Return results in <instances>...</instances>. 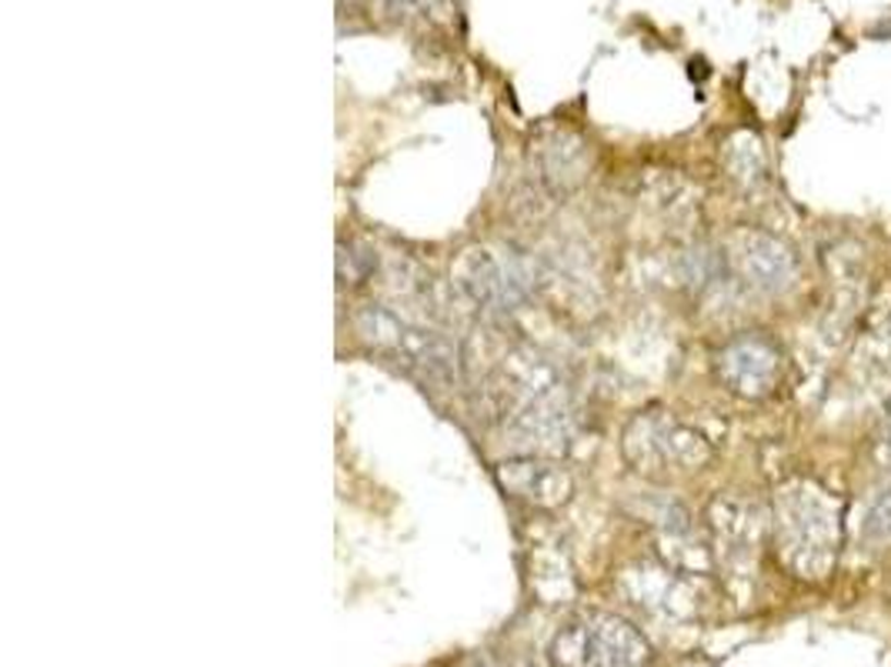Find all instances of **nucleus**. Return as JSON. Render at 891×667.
I'll return each instance as SVG.
<instances>
[{
    "mask_svg": "<svg viewBox=\"0 0 891 667\" xmlns=\"http://www.w3.org/2000/svg\"><path fill=\"white\" fill-rule=\"evenodd\" d=\"M771 534L782 564L801 581H824L845 544V504L824 484L792 477L775 491Z\"/></svg>",
    "mask_w": 891,
    "mask_h": 667,
    "instance_id": "obj_1",
    "label": "nucleus"
},
{
    "mask_svg": "<svg viewBox=\"0 0 891 667\" xmlns=\"http://www.w3.org/2000/svg\"><path fill=\"white\" fill-rule=\"evenodd\" d=\"M625 461L644 477H681L694 474L711 461V444L691 424L668 410H644L628 420L621 434Z\"/></svg>",
    "mask_w": 891,
    "mask_h": 667,
    "instance_id": "obj_2",
    "label": "nucleus"
},
{
    "mask_svg": "<svg viewBox=\"0 0 891 667\" xmlns=\"http://www.w3.org/2000/svg\"><path fill=\"white\" fill-rule=\"evenodd\" d=\"M454 287L464 300H471L482 314L501 318L524 305L527 297V274L518 261H501L488 248H464L451 264Z\"/></svg>",
    "mask_w": 891,
    "mask_h": 667,
    "instance_id": "obj_3",
    "label": "nucleus"
},
{
    "mask_svg": "<svg viewBox=\"0 0 891 667\" xmlns=\"http://www.w3.org/2000/svg\"><path fill=\"white\" fill-rule=\"evenodd\" d=\"M785 371L782 347L764 334H738L715 354L718 381L745 401H761L779 388Z\"/></svg>",
    "mask_w": 891,
    "mask_h": 667,
    "instance_id": "obj_4",
    "label": "nucleus"
},
{
    "mask_svg": "<svg viewBox=\"0 0 891 667\" xmlns=\"http://www.w3.org/2000/svg\"><path fill=\"white\" fill-rule=\"evenodd\" d=\"M725 261L732 271L761 294H785L798 281V258L782 237L755 227H741L728 240Z\"/></svg>",
    "mask_w": 891,
    "mask_h": 667,
    "instance_id": "obj_5",
    "label": "nucleus"
},
{
    "mask_svg": "<svg viewBox=\"0 0 891 667\" xmlns=\"http://www.w3.org/2000/svg\"><path fill=\"white\" fill-rule=\"evenodd\" d=\"M495 477L501 484V491L531 504V508H561L568 504L574 484H571V474L548 461V457H538V454H518V457H508L495 467Z\"/></svg>",
    "mask_w": 891,
    "mask_h": 667,
    "instance_id": "obj_6",
    "label": "nucleus"
},
{
    "mask_svg": "<svg viewBox=\"0 0 891 667\" xmlns=\"http://www.w3.org/2000/svg\"><path fill=\"white\" fill-rule=\"evenodd\" d=\"M508 438L521 448V454H565L571 444L568 404H521L508 420Z\"/></svg>",
    "mask_w": 891,
    "mask_h": 667,
    "instance_id": "obj_7",
    "label": "nucleus"
},
{
    "mask_svg": "<svg viewBox=\"0 0 891 667\" xmlns=\"http://www.w3.org/2000/svg\"><path fill=\"white\" fill-rule=\"evenodd\" d=\"M501 378L521 404H568L561 371L531 347H511L501 357Z\"/></svg>",
    "mask_w": 891,
    "mask_h": 667,
    "instance_id": "obj_8",
    "label": "nucleus"
},
{
    "mask_svg": "<svg viewBox=\"0 0 891 667\" xmlns=\"http://www.w3.org/2000/svg\"><path fill=\"white\" fill-rule=\"evenodd\" d=\"M625 591L644 611L665 618H691L694 615V587L675 568H634L625 571Z\"/></svg>",
    "mask_w": 891,
    "mask_h": 667,
    "instance_id": "obj_9",
    "label": "nucleus"
},
{
    "mask_svg": "<svg viewBox=\"0 0 891 667\" xmlns=\"http://www.w3.org/2000/svg\"><path fill=\"white\" fill-rule=\"evenodd\" d=\"M394 357H401L411 371H418L421 378H428L435 384H451L458 378V368H461L458 350L444 334H438L431 327H421V324H411V321L401 331Z\"/></svg>",
    "mask_w": 891,
    "mask_h": 667,
    "instance_id": "obj_10",
    "label": "nucleus"
},
{
    "mask_svg": "<svg viewBox=\"0 0 891 667\" xmlns=\"http://www.w3.org/2000/svg\"><path fill=\"white\" fill-rule=\"evenodd\" d=\"M708 521H711V534H715V544L722 548V555H728L732 561L755 558L758 540H761L758 508L735 501V498H715L708 508Z\"/></svg>",
    "mask_w": 891,
    "mask_h": 667,
    "instance_id": "obj_11",
    "label": "nucleus"
},
{
    "mask_svg": "<svg viewBox=\"0 0 891 667\" xmlns=\"http://www.w3.org/2000/svg\"><path fill=\"white\" fill-rule=\"evenodd\" d=\"M591 654L594 667H648L651 647L641 631L615 615H598L591 621Z\"/></svg>",
    "mask_w": 891,
    "mask_h": 667,
    "instance_id": "obj_12",
    "label": "nucleus"
},
{
    "mask_svg": "<svg viewBox=\"0 0 891 667\" xmlns=\"http://www.w3.org/2000/svg\"><path fill=\"white\" fill-rule=\"evenodd\" d=\"M534 157H538L542 180L551 191L578 188L584 177V167H587V151L571 131H551L548 141L534 147Z\"/></svg>",
    "mask_w": 891,
    "mask_h": 667,
    "instance_id": "obj_13",
    "label": "nucleus"
},
{
    "mask_svg": "<svg viewBox=\"0 0 891 667\" xmlns=\"http://www.w3.org/2000/svg\"><path fill=\"white\" fill-rule=\"evenodd\" d=\"M725 170L738 180L741 188H758L768 174V154L755 131H738L725 141Z\"/></svg>",
    "mask_w": 891,
    "mask_h": 667,
    "instance_id": "obj_14",
    "label": "nucleus"
},
{
    "mask_svg": "<svg viewBox=\"0 0 891 667\" xmlns=\"http://www.w3.org/2000/svg\"><path fill=\"white\" fill-rule=\"evenodd\" d=\"M862 344L868 350V360H875L878 368L891 371V297L875 300L868 327L862 334Z\"/></svg>",
    "mask_w": 891,
    "mask_h": 667,
    "instance_id": "obj_15",
    "label": "nucleus"
},
{
    "mask_svg": "<svg viewBox=\"0 0 891 667\" xmlns=\"http://www.w3.org/2000/svg\"><path fill=\"white\" fill-rule=\"evenodd\" d=\"M555 667H594L591 654V624H571L551 641Z\"/></svg>",
    "mask_w": 891,
    "mask_h": 667,
    "instance_id": "obj_16",
    "label": "nucleus"
},
{
    "mask_svg": "<svg viewBox=\"0 0 891 667\" xmlns=\"http://www.w3.org/2000/svg\"><path fill=\"white\" fill-rule=\"evenodd\" d=\"M375 271V254L361 245H337V277L347 284H361Z\"/></svg>",
    "mask_w": 891,
    "mask_h": 667,
    "instance_id": "obj_17",
    "label": "nucleus"
},
{
    "mask_svg": "<svg viewBox=\"0 0 891 667\" xmlns=\"http://www.w3.org/2000/svg\"><path fill=\"white\" fill-rule=\"evenodd\" d=\"M862 537L871 544H891V488L868 508L865 524H862Z\"/></svg>",
    "mask_w": 891,
    "mask_h": 667,
    "instance_id": "obj_18",
    "label": "nucleus"
},
{
    "mask_svg": "<svg viewBox=\"0 0 891 667\" xmlns=\"http://www.w3.org/2000/svg\"><path fill=\"white\" fill-rule=\"evenodd\" d=\"M875 464L881 471H891V407L884 414V424H881V434L875 441Z\"/></svg>",
    "mask_w": 891,
    "mask_h": 667,
    "instance_id": "obj_19",
    "label": "nucleus"
},
{
    "mask_svg": "<svg viewBox=\"0 0 891 667\" xmlns=\"http://www.w3.org/2000/svg\"><path fill=\"white\" fill-rule=\"evenodd\" d=\"M471 667H498V664H495V660H488V657H478V660H474Z\"/></svg>",
    "mask_w": 891,
    "mask_h": 667,
    "instance_id": "obj_20",
    "label": "nucleus"
}]
</instances>
